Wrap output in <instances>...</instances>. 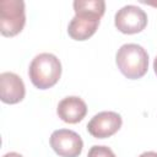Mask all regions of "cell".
Returning <instances> with one entry per match:
<instances>
[{
	"label": "cell",
	"mask_w": 157,
	"mask_h": 157,
	"mask_svg": "<svg viewBox=\"0 0 157 157\" xmlns=\"http://www.w3.org/2000/svg\"><path fill=\"white\" fill-rule=\"evenodd\" d=\"M123 124L120 114L115 112H101L87 124V131L96 139H107L114 135Z\"/></svg>",
	"instance_id": "7"
},
{
	"label": "cell",
	"mask_w": 157,
	"mask_h": 157,
	"mask_svg": "<svg viewBox=\"0 0 157 157\" xmlns=\"http://www.w3.org/2000/svg\"><path fill=\"white\" fill-rule=\"evenodd\" d=\"M139 157H157V152H153V151H147V152L141 153Z\"/></svg>",
	"instance_id": "11"
},
{
	"label": "cell",
	"mask_w": 157,
	"mask_h": 157,
	"mask_svg": "<svg viewBox=\"0 0 157 157\" xmlns=\"http://www.w3.org/2000/svg\"><path fill=\"white\" fill-rule=\"evenodd\" d=\"M26 88L22 78L13 72L0 75V98L6 104H16L25 98Z\"/></svg>",
	"instance_id": "8"
},
{
	"label": "cell",
	"mask_w": 157,
	"mask_h": 157,
	"mask_svg": "<svg viewBox=\"0 0 157 157\" xmlns=\"http://www.w3.org/2000/svg\"><path fill=\"white\" fill-rule=\"evenodd\" d=\"M50 146L60 157H78L83 148L81 136L69 129H59L50 135Z\"/></svg>",
	"instance_id": "5"
},
{
	"label": "cell",
	"mask_w": 157,
	"mask_h": 157,
	"mask_svg": "<svg viewBox=\"0 0 157 157\" xmlns=\"http://www.w3.org/2000/svg\"><path fill=\"white\" fill-rule=\"evenodd\" d=\"M153 70H155V74L157 75V56L155 58V61H153Z\"/></svg>",
	"instance_id": "13"
},
{
	"label": "cell",
	"mask_w": 157,
	"mask_h": 157,
	"mask_svg": "<svg viewBox=\"0 0 157 157\" xmlns=\"http://www.w3.org/2000/svg\"><path fill=\"white\" fill-rule=\"evenodd\" d=\"M28 76L34 87L39 90L50 88L56 85L61 76L60 60L52 53H40L33 58Z\"/></svg>",
	"instance_id": "2"
},
{
	"label": "cell",
	"mask_w": 157,
	"mask_h": 157,
	"mask_svg": "<svg viewBox=\"0 0 157 157\" xmlns=\"http://www.w3.org/2000/svg\"><path fill=\"white\" fill-rule=\"evenodd\" d=\"M87 157H117L115 153L108 146H98L94 145L90 148Z\"/></svg>",
	"instance_id": "10"
},
{
	"label": "cell",
	"mask_w": 157,
	"mask_h": 157,
	"mask_svg": "<svg viewBox=\"0 0 157 157\" xmlns=\"http://www.w3.org/2000/svg\"><path fill=\"white\" fill-rule=\"evenodd\" d=\"M25 23L26 13L22 0H2L0 2V32L4 37L18 34Z\"/></svg>",
	"instance_id": "4"
},
{
	"label": "cell",
	"mask_w": 157,
	"mask_h": 157,
	"mask_svg": "<svg viewBox=\"0 0 157 157\" xmlns=\"http://www.w3.org/2000/svg\"><path fill=\"white\" fill-rule=\"evenodd\" d=\"M115 27L124 34H135L147 26L146 12L135 5H126L118 10L114 18Z\"/></svg>",
	"instance_id": "6"
},
{
	"label": "cell",
	"mask_w": 157,
	"mask_h": 157,
	"mask_svg": "<svg viewBox=\"0 0 157 157\" xmlns=\"http://www.w3.org/2000/svg\"><path fill=\"white\" fill-rule=\"evenodd\" d=\"M59 118L67 124H76L81 121L87 114V105L85 101L76 96L63 98L56 108Z\"/></svg>",
	"instance_id": "9"
},
{
	"label": "cell",
	"mask_w": 157,
	"mask_h": 157,
	"mask_svg": "<svg viewBox=\"0 0 157 157\" xmlns=\"http://www.w3.org/2000/svg\"><path fill=\"white\" fill-rule=\"evenodd\" d=\"M75 16L69 23L67 33L75 40H86L91 38L105 11L103 0H76L74 1Z\"/></svg>",
	"instance_id": "1"
},
{
	"label": "cell",
	"mask_w": 157,
	"mask_h": 157,
	"mask_svg": "<svg viewBox=\"0 0 157 157\" xmlns=\"http://www.w3.org/2000/svg\"><path fill=\"white\" fill-rule=\"evenodd\" d=\"M115 61L120 72L130 80L141 78L148 69L147 52L135 43L121 45L117 52Z\"/></svg>",
	"instance_id": "3"
},
{
	"label": "cell",
	"mask_w": 157,
	"mask_h": 157,
	"mask_svg": "<svg viewBox=\"0 0 157 157\" xmlns=\"http://www.w3.org/2000/svg\"><path fill=\"white\" fill-rule=\"evenodd\" d=\"M2 157H23V156L20 155V153H17V152H9V153L4 155Z\"/></svg>",
	"instance_id": "12"
}]
</instances>
